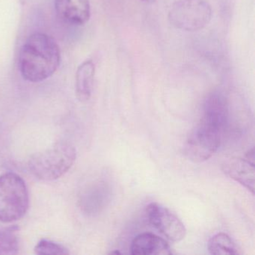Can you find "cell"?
Segmentation results:
<instances>
[{"mask_svg": "<svg viewBox=\"0 0 255 255\" xmlns=\"http://www.w3.org/2000/svg\"><path fill=\"white\" fill-rule=\"evenodd\" d=\"M111 198V188L104 181L98 182L85 194L84 209L90 214H96L102 211Z\"/></svg>", "mask_w": 255, "mask_h": 255, "instance_id": "8fae6325", "label": "cell"}, {"mask_svg": "<svg viewBox=\"0 0 255 255\" xmlns=\"http://www.w3.org/2000/svg\"><path fill=\"white\" fill-rule=\"evenodd\" d=\"M213 16L211 5L207 0H178L168 11V21L177 29L197 32L210 23Z\"/></svg>", "mask_w": 255, "mask_h": 255, "instance_id": "277c9868", "label": "cell"}, {"mask_svg": "<svg viewBox=\"0 0 255 255\" xmlns=\"http://www.w3.org/2000/svg\"><path fill=\"white\" fill-rule=\"evenodd\" d=\"M224 173L230 178L255 193V163L246 159L231 157L224 161L222 165Z\"/></svg>", "mask_w": 255, "mask_h": 255, "instance_id": "9c48e42d", "label": "cell"}, {"mask_svg": "<svg viewBox=\"0 0 255 255\" xmlns=\"http://www.w3.org/2000/svg\"><path fill=\"white\" fill-rule=\"evenodd\" d=\"M29 191L23 179L13 172L0 176V222L11 223L27 213Z\"/></svg>", "mask_w": 255, "mask_h": 255, "instance_id": "3957f363", "label": "cell"}, {"mask_svg": "<svg viewBox=\"0 0 255 255\" xmlns=\"http://www.w3.org/2000/svg\"><path fill=\"white\" fill-rule=\"evenodd\" d=\"M60 64V48L54 38L47 34H32L20 48L19 70L26 81L37 83L47 80Z\"/></svg>", "mask_w": 255, "mask_h": 255, "instance_id": "6da1fadb", "label": "cell"}, {"mask_svg": "<svg viewBox=\"0 0 255 255\" xmlns=\"http://www.w3.org/2000/svg\"><path fill=\"white\" fill-rule=\"evenodd\" d=\"M147 219L162 235L172 242H180L185 238L186 229L175 214L158 203H151L146 210Z\"/></svg>", "mask_w": 255, "mask_h": 255, "instance_id": "8992f818", "label": "cell"}, {"mask_svg": "<svg viewBox=\"0 0 255 255\" xmlns=\"http://www.w3.org/2000/svg\"><path fill=\"white\" fill-rule=\"evenodd\" d=\"M18 228L11 227L0 230V255H17L19 250V242L17 231Z\"/></svg>", "mask_w": 255, "mask_h": 255, "instance_id": "5bb4252c", "label": "cell"}, {"mask_svg": "<svg viewBox=\"0 0 255 255\" xmlns=\"http://www.w3.org/2000/svg\"><path fill=\"white\" fill-rule=\"evenodd\" d=\"M58 17L71 26L86 24L91 17L89 0H54Z\"/></svg>", "mask_w": 255, "mask_h": 255, "instance_id": "ba28073f", "label": "cell"}, {"mask_svg": "<svg viewBox=\"0 0 255 255\" xmlns=\"http://www.w3.org/2000/svg\"><path fill=\"white\" fill-rule=\"evenodd\" d=\"M111 254H120V252H118V251H116V252H112Z\"/></svg>", "mask_w": 255, "mask_h": 255, "instance_id": "ac0fdd59", "label": "cell"}, {"mask_svg": "<svg viewBox=\"0 0 255 255\" xmlns=\"http://www.w3.org/2000/svg\"><path fill=\"white\" fill-rule=\"evenodd\" d=\"M229 119L228 99L222 92L216 91L206 98L200 122L225 132Z\"/></svg>", "mask_w": 255, "mask_h": 255, "instance_id": "52a82bcc", "label": "cell"}, {"mask_svg": "<svg viewBox=\"0 0 255 255\" xmlns=\"http://www.w3.org/2000/svg\"><path fill=\"white\" fill-rule=\"evenodd\" d=\"M246 159L250 161L252 163H255V149L252 148L246 153Z\"/></svg>", "mask_w": 255, "mask_h": 255, "instance_id": "2e32d148", "label": "cell"}, {"mask_svg": "<svg viewBox=\"0 0 255 255\" xmlns=\"http://www.w3.org/2000/svg\"><path fill=\"white\" fill-rule=\"evenodd\" d=\"M141 1H142L143 2H145V3L151 4L153 3L156 0H141Z\"/></svg>", "mask_w": 255, "mask_h": 255, "instance_id": "e0dca14e", "label": "cell"}, {"mask_svg": "<svg viewBox=\"0 0 255 255\" xmlns=\"http://www.w3.org/2000/svg\"><path fill=\"white\" fill-rule=\"evenodd\" d=\"M95 65L93 61L86 60L77 68L76 74V95L81 102L90 99L93 89Z\"/></svg>", "mask_w": 255, "mask_h": 255, "instance_id": "7c38bea8", "label": "cell"}, {"mask_svg": "<svg viewBox=\"0 0 255 255\" xmlns=\"http://www.w3.org/2000/svg\"><path fill=\"white\" fill-rule=\"evenodd\" d=\"M223 134L219 129L200 122L186 141L185 154L193 162L208 160L220 147Z\"/></svg>", "mask_w": 255, "mask_h": 255, "instance_id": "5b68a950", "label": "cell"}, {"mask_svg": "<svg viewBox=\"0 0 255 255\" xmlns=\"http://www.w3.org/2000/svg\"><path fill=\"white\" fill-rule=\"evenodd\" d=\"M77 150L68 142H57L34 154L29 161L31 173L44 181H53L65 175L74 165Z\"/></svg>", "mask_w": 255, "mask_h": 255, "instance_id": "7a4b0ae2", "label": "cell"}, {"mask_svg": "<svg viewBox=\"0 0 255 255\" xmlns=\"http://www.w3.org/2000/svg\"><path fill=\"white\" fill-rule=\"evenodd\" d=\"M37 255H68V249L59 244L48 240H41L37 243L35 247Z\"/></svg>", "mask_w": 255, "mask_h": 255, "instance_id": "9a60e30c", "label": "cell"}, {"mask_svg": "<svg viewBox=\"0 0 255 255\" xmlns=\"http://www.w3.org/2000/svg\"><path fill=\"white\" fill-rule=\"evenodd\" d=\"M208 250L211 255H238L239 252L231 237L225 233L213 236L208 242Z\"/></svg>", "mask_w": 255, "mask_h": 255, "instance_id": "4fadbf2b", "label": "cell"}, {"mask_svg": "<svg viewBox=\"0 0 255 255\" xmlns=\"http://www.w3.org/2000/svg\"><path fill=\"white\" fill-rule=\"evenodd\" d=\"M131 254L133 255H171L168 243L164 239L151 234L143 233L135 237L130 246Z\"/></svg>", "mask_w": 255, "mask_h": 255, "instance_id": "30bf717a", "label": "cell"}]
</instances>
